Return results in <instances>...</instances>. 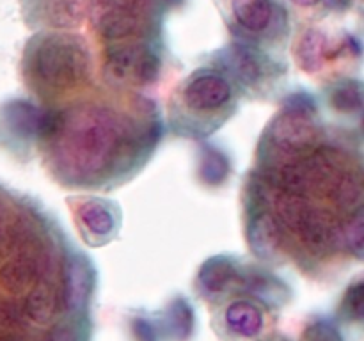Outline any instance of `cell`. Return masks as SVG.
I'll return each instance as SVG.
<instances>
[{
	"label": "cell",
	"mask_w": 364,
	"mask_h": 341,
	"mask_svg": "<svg viewBox=\"0 0 364 341\" xmlns=\"http://www.w3.org/2000/svg\"><path fill=\"white\" fill-rule=\"evenodd\" d=\"M295 57H297L299 66L306 73H315L322 66L326 57L331 59L326 36L318 31H306L302 38L299 39L297 48H295Z\"/></svg>",
	"instance_id": "obj_12"
},
{
	"label": "cell",
	"mask_w": 364,
	"mask_h": 341,
	"mask_svg": "<svg viewBox=\"0 0 364 341\" xmlns=\"http://www.w3.org/2000/svg\"><path fill=\"white\" fill-rule=\"evenodd\" d=\"M91 55L84 39L68 32H45L23 53V77L41 98H59L87 82Z\"/></svg>",
	"instance_id": "obj_3"
},
{
	"label": "cell",
	"mask_w": 364,
	"mask_h": 341,
	"mask_svg": "<svg viewBox=\"0 0 364 341\" xmlns=\"http://www.w3.org/2000/svg\"><path fill=\"white\" fill-rule=\"evenodd\" d=\"M162 60L142 41L114 43L105 57V77L112 85L146 87L159 80Z\"/></svg>",
	"instance_id": "obj_5"
},
{
	"label": "cell",
	"mask_w": 364,
	"mask_h": 341,
	"mask_svg": "<svg viewBox=\"0 0 364 341\" xmlns=\"http://www.w3.org/2000/svg\"><path fill=\"white\" fill-rule=\"evenodd\" d=\"M352 2H354V0H329L331 6L336 7V9H345V7L350 6Z\"/></svg>",
	"instance_id": "obj_16"
},
{
	"label": "cell",
	"mask_w": 364,
	"mask_h": 341,
	"mask_svg": "<svg viewBox=\"0 0 364 341\" xmlns=\"http://www.w3.org/2000/svg\"><path fill=\"white\" fill-rule=\"evenodd\" d=\"M78 231L89 245H103L112 240L119 226V210L114 202L98 197H78L70 201Z\"/></svg>",
	"instance_id": "obj_9"
},
{
	"label": "cell",
	"mask_w": 364,
	"mask_h": 341,
	"mask_svg": "<svg viewBox=\"0 0 364 341\" xmlns=\"http://www.w3.org/2000/svg\"><path fill=\"white\" fill-rule=\"evenodd\" d=\"M341 315L347 320H361L363 316V284L361 281L354 283V286H350L347 290L343 302H341Z\"/></svg>",
	"instance_id": "obj_14"
},
{
	"label": "cell",
	"mask_w": 364,
	"mask_h": 341,
	"mask_svg": "<svg viewBox=\"0 0 364 341\" xmlns=\"http://www.w3.org/2000/svg\"><path fill=\"white\" fill-rule=\"evenodd\" d=\"M34 201L0 185V341L31 337L43 295L91 265Z\"/></svg>",
	"instance_id": "obj_1"
},
{
	"label": "cell",
	"mask_w": 364,
	"mask_h": 341,
	"mask_svg": "<svg viewBox=\"0 0 364 341\" xmlns=\"http://www.w3.org/2000/svg\"><path fill=\"white\" fill-rule=\"evenodd\" d=\"M226 64L235 80L244 84V87H258L259 82L267 80L270 71H274V64L269 59L245 45L231 46L226 52Z\"/></svg>",
	"instance_id": "obj_10"
},
{
	"label": "cell",
	"mask_w": 364,
	"mask_h": 341,
	"mask_svg": "<svg viewBox=\"0 0 364 341\" xmlns=\"http://www.w3.org/2000/svg\"><path fill=\"white\" fill-rule=\"evenodd\" d=\"M276 341H288V340H276Z\"/></svg>",
	"instance_id": "obj_17"
},
{
	"label": "cell",
	"mask_w": 364,
	"mask_h": 341,
	"mask_svg": "<svg viewBox=\"0 0 364 341\" xmlns=\"http://www.w3.org/2000/svg\"><path fill=\"white\" fill-rule=\"evenodd\" d=\"M223 6L231 27L244 38H267L287 25V16L277 0H223Z\"/></svg>",
	"instance_id": "obj_6"
},
{
	"label": "cell",
	"mask_w": 364,
	"mask_h": 341,
	"mask_svg": "<svg viewBox=\"0 0 364 341\" xmlns=\"http://www.w3.org/2000/svg\"><path fill=\"white\" fill-rule=\"evenodd\" d=\"M235 85L226 75L199 70L178 89L171 107V123L180 135L205 137L233 114Z\"/></svg>",
	"instance_id": "obj_4"
},
{
	"label": "cell",
	"mask_w": 364,
	"mask_h": 341,
	"mask_svg": "<svg viewBox=\"0 0 364 341\" xmlns=\"http://www.w3.org/2000/svg\"><path fill=\"white\" fill-rule=\"evenodd\" d=\"M38 13L53 27H73L84 18L85 0H38Z\"/></svg>",
	"instance_id": "obj_11"
},
{
	"label": "cell",
	"mask_w": 364,
	"mask_h": 341,
	"mask_svg": "<svg viewBox=\"0 0 364 341\" xmlns=\"http://www.w3.org/2000/svg\"><path fill=\"white\" fill-rule=\"evenodd\" d=\"M290 2H294L295 6H299V7H315V6H318L322 0H290Z\"/></svg>",
	"instance_id": "obj_15"
},
{
	"label": "cell",
	"mask_w": 364,
	"mask_h": 341,
	"mask_svg": "<svg viewBox=\"0 0 364 341\" xmlns=\"http://www.w3.org/2000/svg\"><path fill=\"white\" fill-rule=\"evenodd\" d=\"M92 16L100 36L117 43L144 31L148 0H96Z\"/></svg>",
	"instance_id": "obj_7"
},
{
	"label": "cell",
	"mask_w": 364,
	"mask_h": 341,
	"mask_svg": "<svg viewBox=\"0 0 364 341\" xmlns=\"http://www.w3.org/2000/svg\"><path fill=\"white\" fill-rule=\"evenodd\" d=\"M156 116L137 123L119 107L84 103L46 110L39 141L50 169L70 187H105L144 163L159 141Z\"/></svg>",
	"instance_id": "obj_2"
},
{
	"label": "cell",
	"mask_w": 364,
	"mask_h": 341,
	"mask_svg": "<svg viewBox=\"0 0 364 341\" xmlns=\"http://www.w3.org/2000/svg\"><path fill=\"white\" fill-rule=\"evenodd\" d=\"M361 84L359 82H345L333 89L331 103L340 112H350V110L361 109Z\"/></svg>",
	"instance_id": "obj_13"
},
{
	"label": "cell",
	"mask_w": 364,
	"mask_h": 341,
	"mask_svg": "<svg viewBox=\"0 0 364 341\" xmlns=\"http://www.w3.org/2000/svg\"><path fill=\"white\" fill-rule=\"evenodd\" d=\"M213 325L226 341H258L265 332L267 313L255 301L242 297L224 305L213 318Z\"/></svg>",
	"instance_id": "obj_8"
}]
</instances>
